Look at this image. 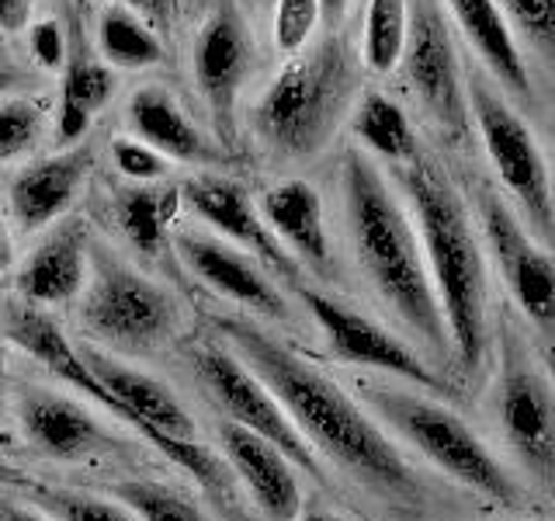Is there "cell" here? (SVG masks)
Here are the masks:
<instances>
[{"label": "cell", "mask_w": 555, "mask_h": 521, "mask_svg": "<svg viewBox=\"0 0 555 521\" xmlns=\"http://www.w3.org/2000/svg\"><path fill=\"white\" fill-rule=\"evenodd\" d=\"M91 275V243H87V226L80 219H66L56 230H49L42 243L25 257L17 268V295L28 306L60 309L80 300V292Z\"/></svg>", "instance_id": "cell-18"}, {"label": "cell", "mask_w": 555, "mask_h": 521, "mask_svg": "<svg viewBox=\"0 0 555 521\" xmlns=\"http://www.w3.org/2000/svg\"><path fill=\"white\" fill-rule=\"evenodd\" d=\"M178 199L195 213L208 230L216 237L236 243V247L250 251L260 265L278 278H299V265L295 257L278 243V237L268 230L264 216H260V205L250 199V191L240 181L225 178V174H195L188 178L178 191Z\"/></svg>", "instance_id": "cell-15"}, {"label": "cell", "mask_w": 555, "mask_h": 521, "mask_svg": "<svg viewBox=\"0 0 555 521\" xmlns=\"http://www.w3.org/2000/svg\"><path fill=\"white\" fill-rule=\"evenodd\" d=\"M295 521H344L340 514L334 511H323V508H312V511H299V518Z\"/></svg>", "instance_id": "cell-41"}, {"label": "cell", "mask_w": 555, "mask_h": 521, "mask_svg": "<svg viewBox=\"0 0 555 521\" xmlns=\"http://www.w3.org/2000/svg\"><path fill=\"white\" fill-rule=\"evenodd\" d=\"M340 191L347 233H351L361 275L369 278L378 300L396 313V320L416 341L441 358L451 355L441 303L430 282L413 216L399 202L375 156H369L361 147L347 150L340 167Z\"/></svg>", "instance_id": "cell-2"}, {"label": "cell", "mask_w": 555, "mask_h": 521, "mask_svg": "<svg viewBox=\"0 0 555 521\" xmlns=\"http://www.w3.org/2000/svg\"><path fill=\"white\" fill-rule=\"evenodd\" d=\"M115 497L143 521H208L195 500L156 480H126L115 486Z\"/></svg>", "instance_id": "cell-29"}, {"label": "cell", "mask_w": 555, "mask_h": 521, "mask_svg": "<svg viewBox=\"0 0 555 521\" xmlns=\"http://www.w3.org/2000/svg\"><path fill=\"white\" fill-rule=\"evenodd\" d=\"M173 205H178V191L139 185L121 191L115 202V219L121 233L143 254H164L170 240V223H173Z\"/></svg>", "instance_id": "cell-26"}, {"label": "cell", "mask_w": 555, "mask_h": 521, "mask_svg": "<svg viewBox=\"0 0 555 521\" xmlns=\"http://www.w3.org/2000/svg\"><path fill=\"white\" fill-rule=\"evenodd\" d=\"M399 66H403L416 104L434 126L451 139H465L473 129L465 69L441 0H410V31Z\"/></svg>", "instance_id": "cell-9"}, {"label": "cell", "mask_w": 555, "mask_h": 521, "mask_svg": "<svg viewBox=\"0 0 555 521\" xmlns=\"http://www.w3.org/2000/svg\"><path fill=\"white\" fill-rule=\"evenodd\" d=\"M17 84H22V74H17V69H11V66H0V98L11 94Z\"/></svg>", "instance_id": "cell-40"}, {"label": "cell", "mask_w": 555, "mask_h": 521, "mask_svg": "<svg viewBox=\"0 0 555 521\" xmlns=\"http://www.w3.org/2000/svg\"><path fill=\"white\" fill-rule=\"evenodd\" d=\"M118 4L135 11L153 31H167L173 25V17H178L181 0H118Z\"/></svg>", "instance_id": "cell-35"}, {"label": "cell", "mask_w": 555, "mask_h": 521, "mask_svg": "<svg viewBox=\"0 0 555 521\" xmlns=\"http://www.w3.org/2000/svg\"><path fill=\"white\" fill-rule=\"evenodd\" d=\"M482 243L490 251L496 275L507 285L520 313L542 330H555V260L542 247L514 208L496 195V188L482 185L476 195Z\"/></svg>", "instance_id": "cell-11"}, {"label": "cell", "mask_w": 555, "mask_h": 521, "mask_svg": "<svg viewBox=\"0 0 555 521\" xmlns=\"http://www.w3.org/2000/svg\"><path fill=\"white\" fill-rule=\"evenodd\" d=\"M35 0H0V31H25L31 25Z\"/></svg>", "instance_id": "cell-36"}, {"label": "cell", "mask_w": 555, "mask_h": 521, "mask_svg": "<svg viewBox=\"0 0 555 521\" xmlns=\"http://www.w3.org/2000/svg\"><path fill=\"white\" fill-rule=\"evenodd\" d=\"M25 504L52 514L56 521H143L132 508H126L118 497H98L87 491H69V486H25Z\"/></svg>", "instance_id": "cell-28"}, {"label": "cell", "mask_w": 555, "mask_h": 521, "mask_svg": "<svg viewBox=\"0 0 555 521\" xmlns=\"http://www.w3.org/2000/svg\"><path fill=\"white\" fill-rule=\"evenodd\" d=\"M0 521H56L52 514L31 508V504H11V500H0Z\"/></svg>", "instance_id": "cell-37"}, {"label": "cell", "mask_w": 555, "mask_h": 521, "mask_svg": "<svg viewBox=\"0 0 555 521\" xmlns=\"http://www.w3.org/2000/svg\"><path fill=\"white\" fill-rule=\"evenodd\" d=\"M80 327L112 352L153 355L181 334V303L112 247H91V275L80 292Z\"/></svg>", "instance_id": "cell-6"}, {"label": "cell", "mask_w": 555, "mask_h": 521, "mask_svg": "<svg viewBox=\"0 0 555 521\" xmlns=\"http://www.w3.org/2000/svg\"><path fill=\"white\" fill-rule=\"evenodd\" d=\"M361 69L340 35L306 46L285 60L268 91L254 104V132L274 156L309 161L317 156L347 112L354 109Z\"/></svg>", "instance_id": "cell-4"}, {"label": "cell", "mask_w": 555, "mask_h": 521, "mask_svg": "<svg viewBox=\"0 0 555 521\" xmlns=\"http://www.w3.org/2000/svg\"><path fill=\"white\" fill-rule=\"evenodd\" d=\"M528 521H534V518H528Z\"/></svg>", "instance_id": "cell-44"}, {"label": "cell", "mask_w": 555, "mask_h": 521, "mask_svg": "<svg viewBox=\"0 0 555 521\" xmlns=\"http://www.w3.org/2000/svg\"><path fill=\"white\" fill-rule=\"evenodd\" d=\"M126 122L135 139H143L146 147L164 153L167 161L198 164V167L222 161V150L216 139L184 112L178 94L167 91L164 84L139 87V91L129 98Z\"/></svg>", "instance_id": "cell-21"}, {"label": "cell", "mask_w": 555, "mask_h": 521, "mask_svg": "<svg viewBox=\"0 0 555 521\" xmlns=\"http://www.w3.org/2000/svg\"><path fill=\"white\" fill-rule=\"evenodd\" d=\"M173 247H178L184 268L195 275L202 285L219 292L222 300H230L243 309L257 313V317H268L278 323H285L292 317L285 292L278 289L274 275L260 265L250 251H243L216 233H198V230H181L173 237Z\"/></svg>", "instance_id": "cell-16"}, {"label": "cell", "mask_w": 555, "mask_h": 521, "mask_svg": "<svg viewBox=\"0 0 555 521\" xmlns=\"http://www.w3.org/2000/svg\"><path fill=\"white\" fill-rule=\"evenodd\" d=\"M465 91L482 150L496 167L511 202L517 205L520 223H528L531 237L542 247H555V191L548 161L534 132L496 91L493 80H486L482 74H465Z\"/></svg>", "instance_id": "cell-7"}, {"label": "cell", "mask_w": 555, "mask_h": 521, "mask_svg": "<svg viewBox=\"0 0 555 521\" xmlns=\"http://www.w3.org/2000/svg\"><path fill=\"white\" fill-rule=\"evenodd\" d=\"M14 414L25 442L46 459L80 462L126 448V439L104 424L91 407H83L77 396L60 390L25 382L14 396Z\"/></svg>", "instance_id": "cell-13"}, {"label": "cell", "mask_w": 555, "mask_h": 521, "mask_svg": "<svg viewBox=\"0 0 555 521\" xmlns=\"http://www.w3.org/2000/svg\"><path fill=\"white\" fill-rule=\"evenodd\" d=\"M254 66V39L247 28V17L236 8V0H219L208 11L195 35V49H191V74L195 87L212 112L222 136L233 132V115L243 84L250 77Z\"/></svg>", "instance_id": "cell-14"}, {"label": "cell", "mask_w": 555, "mask_h": 521, "mask_svg": "<svg viewBox=\"0 0 555 521\" xmlns=\"http://www.w3.org/2000/svg\"><path fill=\"white\" fill-rule=\"evenodd\" d=\"M361 399L396 439L413 445L444 476L496 504L520 500V486L490 452V445L448 404H441V399L421 393L410 382L406 386H396V382H364Z\"/></svg>", "instance_id": "cell-5"}, {"label": "cell", "mask_w": 555, "mask_h": 521, "mask_svg": "<svg viewBox=\"0 0 555 521\" xmlns=\"http://www.w3.org/2000/svg\"><path fill=\"white\" fill-rule=\"evenodd\" d=\"M74 4H77V8H87V4H91V0H74Z\"/></svg>", "instance_id": "cell-43"}, {"label": "cell", "mask_w": 555, "mask_h": 521, "mask_svg": "<svg viewBox=\"0 0 555 521\" xmlns=\"http://www.w3.org/2000/svg\"><path fill=\"white\" fill-rule=\"evenodd\" d=\"M11 260H14V247H11V233H8V226L0 223V275H4L11 268Z\"/></svg>", "instance_id": "cell-39"}, {"label": "cell", "mask_w": 555, "mask_h": 521, "mask_svg": "<svg viewBox=\"0 0 555 521\" xmlns=\"http://www.w3.org/2000/svg\"><path fill=\"white\" fill-rule=\"evenodd\" d=\"M219 445L233 473L247 483L250 500L268 521H295L302 511V491L295 462L282 448L233 421L219 424Z\"/></svg>", "instance_id": "cell-17"}, {"label": "cell", "mask_w": 555, "mask_h": 521, "mask_svg": "<svg viewBox=\"0 0 555 521\" xmlns=\"http://www.w3.org/2000/svg\"><path fill=\"white\" fill-rule=\"evenodd\" d=\"M299 300L309 309V317L317 320L323 338L340 361L364 365V369L396 376L399 382H410L416 390L427 393H448V382L430 369V365L413 352L406 341H399L392 330L364 317L354 306H347L334 295L320 289L299 285Z\"/></svg>", "instance_id": "cell-12"}, {"label": "cell", "mask_w": 555, "mask_h": 521, "mask_svg": "<svg viewBox=\"0 0 555 521\" xmlns=\"http://www.w3.org/2000/svg\"><path fill=\"white\" fill-rule=\"evenodd\" d=\"M94 153L91 147L74 143L60 153L35 161L11 181V213L25 233L46 230L63 219L80 199L87 174H91Z\"/></svg>", "instance_id": "cell-19"}, {"label": "cell", "mask_w": 555, "mask_h": 521, "mask_svg": "<svg viewBox=\"0 0 555 521\" xmlns=\"http://www.w3.org/2000/svg\"><path fill=\"white\" fill-rule=\"evenodd\" d=\"M323 22L320 0H274V46L282 56L302 52Z\"/></svg>", "instance_id": "cell-32"}, {"label": "cell", "mask_w": 555, "mask_h": 521, "mask_svg": "<svg viewBox=\"0 0 555 521\" xmlns=\"http://www.w3.org/2000/svg\"><path fill=\"white\" fill-rule=\"evenodd\" d=\"M25 31H28V56L42 69H63L69 63L66 35H63L60 22H35Z\"/></svg>", "instance_id": "cell-34"}, {"label": "cell", "mask_w": 555, "mask_h": 521, "mask_svg": "<svg viewBox=\"0 0 555 521\" xmlns=\"http://www.w3.org/2000/svg\"><path fill=\"white\" fill-rule=\"evenodd\" d=\"M514 35L555 69V0H496Z\"/></svg>", "instance_id": "cell-30"}, {"label": "cell", "mask_w": 555, "mask_h": 521, "mask_svg": "<svg viewBox=\"0 0 555 521\" xmlns=\"http://www.w3.org/2000/svg\"><path fill=\"white\" fill-rule=\"evenodd\" d=\"M115 91L112 69L98 60H69L63 66L60 104H56V139L63 147H74L94 126L98 112L108 104Z\"/></svg>", "instance_id": "cell-24"}, {"label": "cell", "mask_w": 555, "mask_h": 521, "mask_svg": "<svg viewBox=\"0 0 555 521\" xmlns=\"http://www.w3.org/2000/svg\"><path fill=\"white\" fill-rule=\"evenodd\" d=\"M392 170L403 185L416 237H421L451 355L465 372H476L490 338V282H486V257L468 205L438 161H430L424 150Z\"/></svg>", "instance_id": "cell-3"}, {"label": "cell", "mask_w": 555, "mask_h": 521, "mask_svg": "<svg viewBox=\"0 0 555 521\" xmlns=\"http://www.w3.org/2000/svg\"><path fill=\"white\" fill-rule=\"evenodd\" d=\"M233 352L282 399L292 424L354 483L392 504H421L424 483L378 421L334 379L254 320H219Z\"/></svg>", "instance_id": "cell-1"}, {"label": "cell", "mask_w": 555, "mask_h": 521, "mask_svg": "<svg viewBox=\"0 0 555 521\" xmlns=\"http://www.w3.org/2000/svg\"><path fill=\"white\" fill-rule=\"evenodd\" d=\"M0 379H4V334H0Z\"/></svg>", "instance_id": "cell-42"}, {"label": "cell", "mask_w": 555, "mask_h": 521, "mask_svg": "<svg viewBox=\"0 0 555 521\" xmlns=\"http://www.w3.org/2000/svg\"><path fill=\"white\" fill-rule=\"evenodd\" d=\"M351 129L358 136V147L375 156V161H386L392 167L413 161L421 153L416 143L413 122L410 115L399 109V104L378 91H369L354 101L351 109Z\"/></svg>", "instance_id": "cell-23"}, {"label": "cell", "mask_w": 555, "mask_h": 521, "mask_svg": "<svg viewBox=\"0 0 555 521\" xmlns=\"http://www.w3.org/2000/svg\"><path fill=\"white\" fill-rule=\"evenodd\" d=\"M112 164L118 167L121 178H129L135 185H156V181H164L170 170L167 156L156 153L153 147H146L143 139H135V136L112 139Z\"/></svg>", "instance_id": "cell-33"}, {"label": "cell", "mask_w": 555, "mask_h": 521, "mask_svg": "<svg viewBox=\"0 0 555 521\" xmlns=\"http://www.w3.org/2000/svg\"><path fill=\"white\" fill-rule=\"evenodd\" d=\"M98 52L115 69H150L164 60V42L126 4H108L98 17Z\"/></svg>", "instance_id": "cell-25"}, {"label": "cell", "mask_w": 555, "mask_h": 521, "mask_svg": "<svg viewBox=\"0 0 555 521\" xmlns=\"http://www.w3.org/2000/svg\"><path fill=\"white\" fill-rule=\"evenodd\" d=\"M46 112L28 98H0V161L28 153L42 139Z\"/></svg>", "instance_id": "cell-31"}, {"label": "cell", "mask_w": 555, "mask_h": 521, "mask_svg": "<svg viewBox=\"0 0 555 521\" xmlns=\"http://www.w3.org/2000/svg\"><path fill=\"white\" fill-rule=\"evenodd\" d=\"M462 35L479 52L490 77L514 94H528V63L517 46V35L496 0H444Z\"/></svg>", "instance_id": "cell-22"}, {"label": "cell", "mask_w": 555, "mask_h": 521, "mask_svg": "<svg viewBox=\"0 0 555 521\" xmlns=\"http://www.w3.org/2000/svg\"><path fill=\"white\" fill-rule=\"evenodd\" d=\"M257 205L268 230L295 257V265L323 278L334 275V247H330L326 213L317 188L302 178H288L268 188Z\"/></svg>", "instance_id": "cell-20"}, {"label": "cell", "mask_w": 555, "mask_h": 521, "mask_svg": "<svg viewBox=\"0 0 555 521\" xmlns=\"http://www.w3.org/2000/svg\"><path fill=\"white\" fill-rule=\"evenodd\" d=\"M347 4H351V0H320L323 22H326L330 28H337V25L344 22V14H347Z\"/></svg>", "instance_id": "cell-38"}, {"label": "cell", "mask_w": 555, "mask_h": 521, "mask_svg": "<svg viewBox=\"0 0 555 521\" xmlns=\"http://www.w3.org/2000/svg\"><path fill=\"white\" fill-rule=\"evenodd\" d=\"M191 372H195L205 396L219 407L222 421H233L247 428L260 439L278 445L285 456L302 469L312 480H323V459L312 452V445L292 424L288 410L282 407L268 382L260 379L247 361H243L233 347L222 344H202L191 352Z\"/></svg>", "instance_id": "cell-8"}, {"label": "cell", "mask_w": 555, "mask_h": 521, "mask_svg": "<svg viewBox=\"0 0 555 521\" xmlns=\"http://www.w3.org/2000/svg\"><path fill=\"white\" fill-rule=\"evenodd\" d=\"M496 414L503 439L520 466L538 480L555 483V390L538 369L517 327H503Z\"/></svg>", "instance_id": "cell-10"}, {"label": "cell", "mask_w": 555, "mask_h": 521, "mask_svg": "<svg viewBox=\"0 0 555 521\" xmlns=\"http://www.w3.org/2000/svg\"><path fill=\"white\" fill-rule=\"evenodd\" d=\"M410 31V0H369L361 35V63L372 74H392L403 60Z\"/></svg>", "instance_id": "cell-27"}]
</instances>
